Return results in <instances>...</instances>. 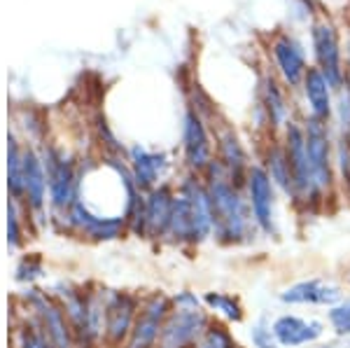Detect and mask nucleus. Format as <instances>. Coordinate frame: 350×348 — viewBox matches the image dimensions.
<instances>
[{
    "mask_svg": "<svg viewBox=\"0 0 350 348\" xmlns=\"http://www.w3.org/2000/svg\"><path fill=\"white\" fill-rule=\"evenodd\" d=\"M262 166L267 168V173H269L271 180H273L275 189H280L285 196H290V199H292V194H295V185H292L290 161H287L283 140H280L278 136H271L267 148H264Z\"/></svg>",
    "mask_w": 350,
    "mask_h": 348,
    "instance_id": "aec40b11",
    "label": "nucleus"
},
{
    "mask_svg": "<svg viewBox=\"0 0 350 348\" xmlns=\"http://www.w3.org/2000/svg\"><path fill=\"white\" fill-rule=\"evenodd\" d=\"M259 110L264 115L271 136H280L292 122V105L287 101V87L275 72H264L259 82Z\"/></svg>",
    "mask_w": 350,
    "mask_h": 348,
    "instance_id": "9d476101",
    "label": "nucleus"
},
{
    "mask_svg": "<svg viewBox=\"0 0 350 348\" xmlns=\"http://www.w3.org/2000/svg\"><path fill=\"white\" fill-rule=\"evenodd\" d=\"M203 183L211 194L213 217H215V237L224 245L247 243L255 232H259L250 204H247L245 187H239L215 159L203 173Z\"/></svg>",
    "mask_w": 350,
    "mask_h": 348,
    "instance_id": "f257e3e1",
    "label": "nucleus"
},
{
    "mask_svg": "<svg viewBox=\"0 0 350 348\" xmlns=\"http://www.w3.org/2000/svg\"><path fill=\"white\" fill-rule=\"evenodd\" d=\"M310 49H313L315 68L329 80L334 92L348 82L346 70V54H343V42L338 26L332 19H315L310 24Z\"/></svg>",
    "mask_w": 350,
    "mask_h": 348,
    "instance_id": "20e7f679",
    "label": "nucleus"
},
{
    "mask_svg": "<svg viewBox=\"0 0 350 348\" xmlns=\"http://www.w3.org/2000/svg\"><path fill=\"white\" fill-rule=\"evenodd\" d=\"M304 124V136H306V152H308V166L313 173V183L318 194L327 201L336 187V161H334V143L332 136V124L318 120H306Z\"/></svg>",
    "mask_w": 350,
    "mask_h": 348,
    "instance_id": "7ed1b4c3",
    "label": "nucleus"
},
{
    "mask_svg": "<svg viewBox=\"0 0 350 348\" xmlns=\"http://www.w3.org/2000/svg\"><path fill=\"white\" fill-rule=\"evenodd\" d=\"M269 52H271V61H273V72L278 75V80L290 92L301 87L304 77H306V72L310 68L306 61V52H304V44L292 33L280 31L271 38Z\"/></svg>",
    "mask_w": 350,
    "mask_h": 348,
    "instance_id": "423d86ee",
    "label": "nucleus"
},
{
    "mask_svg": "<svg viewBox=\"0 0 350 348\" xmlns=\"http://www.w3.org/2000/svg\"><path fill=\"white\" fill-rule=\"evenodd\" d=\"M171 311H173L171 299H168L166 295H161V293L152 295L143 304V308H140L138 316H135L126 348H154L157 341H159L163 323H166Z\"/></svg>",
    "mask_w": 350,
    "mask_h": 348,
    "instance_id": "9b49d317",
    "label": "nucleus"
},
{
    "mask_svg": "<svg viewBox=\"0 0 350 348\" xmlns=\"http://www.w3.org/2000/svg\"><path fill=\"white\" fill-rule=\"evenodd\" d=\"M343 299L341 288L334 283H327L320 278H308V280H299V283L290 285L280 293V302L290 306H336Z\"/></svg>",
    "mask_w": 350,
    "mask_h": 348,
    "instance_id": "4468645a",
    "label": "nucleus"
},
{
    "mask_svg": "<svg viewBox=\"0 0 350 348\" xmlns=\"http://www.w3.org/2000/svg\"><path fill=\"white\" fill-rule=\"evenodd\" d=\"M299 89H301L304 103H306V117L332 124V122H334L336 92L323 72L315 68V66H310Z\"/></svg>",
    "mask_w": 350,
    "mask_h": 348,
    "instance_id": "ddd939ff",
    "label": "nucleus"
},
{
    "mask_svg": "<svg viewBox=\"0 0 350 348\" xmlns=\"http://www.w3.org/2000/svg\"><path fill=\"white\" fill-rule=\"evenodd\" d=\"M135 311H138V302L131 295L124 293H112L105 299V339L112 346H120L124 339L131 336L133 323H135Z\"/></svg>",
    "mask_w": 350,
    "mask_h": 348,
    "instance_id": "2eb2a0df",
    "label": "nucleus"
},
{
    "mask_svg": "<svg viewBox=\"0 0 350 348\" xmlns=\"http://www.w3.org/2000/svg\"><path fill=\"white\" fill-rule=\"evenodd\" d=\"M215 159L224 166V171L229 173L231 180L239 187H245V178L252 161L247 157V150L243 145L241 136L229 124H224V122L215 124Z\"/></svg>",
    "mask_w": 350,
    "mask_h": 348,
    "instance_id": "f8f14e48",
    "label": "nucleus"
},
{
    "mask_svg": "<svg viewBox=\"0 0 350 348\" xmlns=\"http://www.w3.org/2000/svg\"><path fill=\"white\" fill-rule=\"evenodd\" d=\"M175 308H187V311H196V308H201L203 299H199L194 293H189V290H185V293H180L178 297L173 299Z\"/></svg>",
    "mask_w": 350,
    "mask_h": 348,
    "instance_id": "c85d7f7f",
    "label": "nucleus"
},
{
    "mask_svg": "<svg viewBox=\"0 0 350 348\" xmlns=\"http://www.w3.org/2000/svg\"><path fill=\"white\" fill-rule=\"evenodd\" d=\"M178 194L185 196L191 213V224H194V243H203L215 234V217H213V204L208 187L201 176L189 173L185 180L178 185Z\"/></svg>",
    "mask_w": 350,
    "mask_h": 348,
    "instance_id": "1a4fd4ad",
    "label": "nucleus"
},
{
    "mask_svg": "<svg viewBox=\"0 0 350 348\" xmlns=\"http://www.w3.org/2000/svg\"><path fill=\"white\" fill-rule=\"evenodd\" d=\"M348 283H350V271H348Z\"/></svg>",
    "mask_w": 350,
    "mask_h": 348,
    "instance_id": "473e14b6",
    "label": "nucleus"
},
{
    "mask_svg": "<svg viewBox=\"0 0 350 348\" xmlns=\"http://www.w3.org/2000/svg\"><path fill=\"white\" fill-rule=\"evenodd\" d=\"M21 346L24 348H54L52 341L47 339V334L33 332V330H24V332H21Z\"/></svg>",
    "mask_w": 350,
    "mask_h": 348,
    "instance_id": "cd10ccee",
    "label": "nucleus"
},
{
    "mask_svg": "<svg viewBox=\"0 0 350 348\" xmlns=\"http://www.w3.org/2000/svg\"><path fill=\"white\" fill-rule=\"evenodd\" d=\"M346 136H348V143H350V131H348V133H346Z\"/></svg>",
    "mask_w": 350,
    "mask_h": 348,
    "instance_id": "2f4dec72",
    "label": "nucleus"
},
{
    "mask_svg": "<svg viewBox=\"0 0 350 348\" xmlns=\"http://www.w3.org/2000/svg\"><path fill=\"white\" fill-rule=\"evenodd\" d=\"M175 192L168 185L150 189L145 196V237L152 239H166L168 222L173 215Z\"/></svg>",
    "mask_w": 350,
    "mask_h": 348,
    "instance_id": "a211bd4d",
    "label": "nucleus"
},
{
    "mask_svg": "<svg viewBox=\"0 0 350 348\" xmlns=\"http://www.w3.org/2000/svg\"><path fill=\"white\" fill-rule=\"evenodd\" d=\"M194 348H239V344L222 323H211Z\"/></svg>",
    "mask_w": 350,
    "mask_h": 348,
    "instance_id": "b1692460",
    "label": "nucleus"
},
{
    "mask_svg": "<svg viewBox=\"0 0 350 348\" xmlns=\"http://www.w3.org/2000/svg\"><path fill=\"white\" fill-rule=\"evenodd\" d=\"M24 192L33 209H40L47 194V171L33 152L24 155Z\"/></svg>",
    "mask_w": 350,
    "mask_h": 348,
    "instance_id": "4be33fe9",
    "label": "nucleus"
},
{
    "mask_svg": "<svg viewBox=\"0 0 350 348\" xmlns=\"http://www.w3.org/2000/svg\"><path fill=\"white\" fill-rule=\"evenodd\" d=\"M245 196L250 204L252 217L262 234H275V185L269 178L267 168L252 161L245 178Z\"/></svg>",
    "mask_w": 350,
    "mask_h": 348,
    "instance_id": "0eeeda50",
    "label": "nucleus"
},
{
    "mask_svg": "<svg viewBox=\"0 0 350 348\" xmlns=\"http://www.w3.org/2000/svg\"><path fill=\"white\" fill-rule=\"evenodd\" d=\"M252 344L257 348H278V341H275V334L271 330V325L267 327L264 323H257L252 327Z\"/></svg>",
    "mask_w": 350,
    "mask_h": 348,
    "instance_id": "bb28decb",
    "label": "nucleus"
},
{
    "mask_svg": "<svg viewBox=\"0 0 350 348\" xmlns=\"http://www.w3.org/2000/svg\"><path fill=\"white\" fill-rule=\"evenodd\" d=\"M334 120L338 124V133H348L350 131V84L348 82L336 92Z\"/></svg>",
    "mask_w": 350,
    "mask_h": 348,
    "instance_id": "a878e982",
    "label": "nucleus"
},
{
    "mask_svg": "<svg viewBox=\"0 0 350 348\" xmlns=\"http://www.w3.org/2000/svg\"><path fill=\"white\" fill-rule=\"evenodd\" d=\"M38 313L42 318L44 334L52 341L54 348H72V330L66 321V313L59 306H54L52 302H47L44 297H36L33 299Z\"/></svg>",
    "mask_w": 350,
    "mask_h": 348,
    "instance_id": "412c9836",
    "label": "nucleus"
},
{
    "mask_svg": "<svg viewBox=\"0 0 350 348\" xmlns=\"http://www.w3.org/2000/svg\"><path fill=\"white\" fill-rule=\"evenodd\" d=\"M129 161H131V178L140 192L154 189L163 171H166V157L159 152H150V150L140 148V145L131 148Z\"/></svg>",
    "mask_w": 350,
    "mask_h": 348,
    "instance_id": "6ab92c4d",
    "label": "nucleus"
},
{
    "mask_svg": "<svg viewBox=\"0 0 350 348\" xmlns=\"http://www.w3.org/2000/svg\"><path fill=\"white\" fill-rule=\"evenodd\" d=\"M203 304L211 311H215L217 316H222L229 323H241L243 321V306L239 302V297L227 295V293H206L203 295Z\"/></svg>",
    "mask_w": 350,
    "mask_h": 348,
    "instance_id": "5701e85b",
    "label": "nucleus"
},
{
    "mask_svg": "<svg viewBox=\"0 0 350 348\" xmlns=\"http://www.w3.org/2000/svg\"><path fill=\"white\" fill-rule=\"evenodd\" d=\"M183 155L189 173L203 176L206 168L215 161V143L211 136V126L194 108L185 110L183 117Z\"/></svg>",
    "mask_w": 350,
    "mask_h": 348,
    "instance_id": "39448f33",
    "label": "nucleus"
},
{
    "mask_svg": "<svg viewBox=\"0 0 350 348\" xmlns=\"http://www.w3.org/2000/svg\"><path fill=\"white\" fill-rule=\"evenodd\" d=\"M211 323L213 321L203 308H196V311L173 308L161 327L157 348H194Z\"/></svg>",
    "mask_w": 350,
    "mask_h": 348,
    "instance_id": "6e6552de",
    "label": "nucleus"
},
{
    "mask_svg": "<svg viewBox=\"0 0 350 348\" xmlns=\"http://www.w3.org/2000/svg\"><path fill=\"white\" fill-rule=\"evenodd\" d=\"M280 140L285 145V155L290 161L292 171V185H295V194L292 201L304 211H318L325 204L323 196L318 194L313 183V173L308 166V152H306V136H304V124L297 120H292L285 126V131L280 133Z\"/></svg>",
    "mask_w": 350,
    "mask_h": 348,
    "instance_id": "f03ea898",
    "label": "nucleus"
},
{
    "mask_svg": "<svg viewBox=\"0 0 350 348\" xmlns=\"http://www.w3.org/2000/svg\"><path fill=\"white\" fill-rule=\"evenodd\" d=\"M327 321L338 336H350V297L327 311Z\"/></svg>",
    "mask_w": 350,
    "mask_h": 348,
    "instance_id": "393cba45",
    "label": "nucleus"
},
{
    "mask_svg": "<svg viewBox=\"0 0 350 348\" xmlns=\"http://www.w3.org/2000/svg\"><path fill=\"white\" fill-rule=\"evenodd\" d=\"M44 166H47V185H49V194H52V204L56 209L68 211L77 199L72 164L64 155L56 152V150H49Z\"/></svg>",
    "mask_w": 350,
    "mask_h": 348,
    "instance_id": "dca6fc26",
    "label": "nucleus"
},
{
    "mask_svg": "<svg viewBox=\"0 0 350 348\" xmlns=\"http://www.w3.org/2000/svg\"><path fill=\"white\" fill-rule=\"evenodd\" d=\"M19 241V222H16V213H14V206L10 209V243H16Z\"/></svg>",
    "mask_w": 350,
    "mask_h": 348,
    "instance_id": "c756f323",
    "label": "nucleus"
},
{
    "mask_svg": "<svg viewBox=\"0 0 350 348\" xmlns=\"http://www.w3.org/2000/svg\"><path fill=\"white\" fill-rule=\"evenodd\" d=\"M346 70H348V84H350V40L346 44Z\"/></svg>",
    "mask_w": 350,
    "mask_h": 348,
    "instance_id": "7c9ffc66",
    "label": "nucleus"
},
{
    "mask_svg": "<svg viewBox=\"0 0 350 348\" xmlns=\"http://www.w3.org/2000/svg\"><path fill=\"white\" fill-rule=\"evenodd\" d=\"M275 334V341L278 346L285 348H297L304 344H313L318 341L325 332V325L320 321H306V318L292 316V313H285V316H278L271 325Z\"/></svg>",
    "mask_w": 350,
    "mask_h": 348,
    "instance_id": "f3484780",
    "label": "nucleus"
}]
</instances>
